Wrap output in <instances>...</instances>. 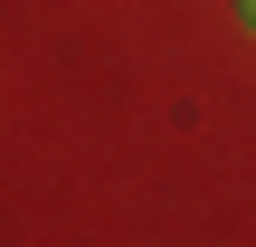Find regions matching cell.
I'll list each match as a JSON object with an SVG mask.
<instances>
[{"label": "cell", "mask_w": 256, "mask_h": 247, "mask_svg": "<svg viewBox=\"0 0 256 247\" xmlns=\"http://www.w3.org/2000/svg\"><path fill=\"white\" fill-rule=\"evenodd\" d=\"M238 19H247V29H256V0H238Z\"/></svg>", "instance_id": "1"}]
</instances>
